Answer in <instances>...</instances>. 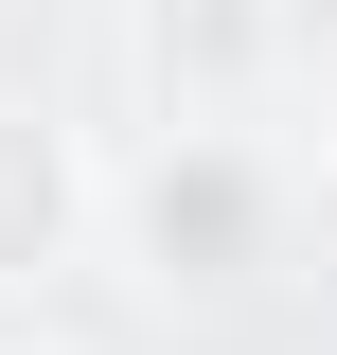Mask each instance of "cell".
Instances as JSON below:
<instances>
[{
  "mask_svg": "<svg viewBox=\"0 0 337 355\" xmlns=\"http://www.w3.org/2000/svg\"><path fill=\"white\" fill-rule=\"evenodd\" d=\"M266 231H284V196H266V160H249V142L178 125L160 160H142V266H160V284H249V266H266Z\"/></svg>",
  "mask_w": 337,
  "mask_h": 355,
  "instance_id": "6da1fadb",
  "label": "cell"
},
{
  "mask_svg": "<svg viewBox=\"0 0 337 355\" xmlns=\"http://www.w3.org/2000/svg\"><path fill=\"white\" fill-rule=\"evenodd\" d=\"M71 214H89V178H71V142H53L36 107H0V284H36V266L71 249Z\"/></svg>",
  "mask_w": 337,
  "mask_h": 355,
  "instance_id": "7a4b0ae2",
  "label": "cell"
},
{
  "mask_svg": "<svg viewBox=\"0 0 337 355\" xmlns=\"http://www.w3.org/2000/svg\"><path fill=\"white\" fill-rule=\"evenodd\" d=\"M142 53H160L196 107H231V89H249V53H266V0H142Z\"/></svg>",
  "mask_w": 337,
  "mask_h": 355,
  "instance_id": "3957f363",
  "label": "cell"
}]
</instances>
